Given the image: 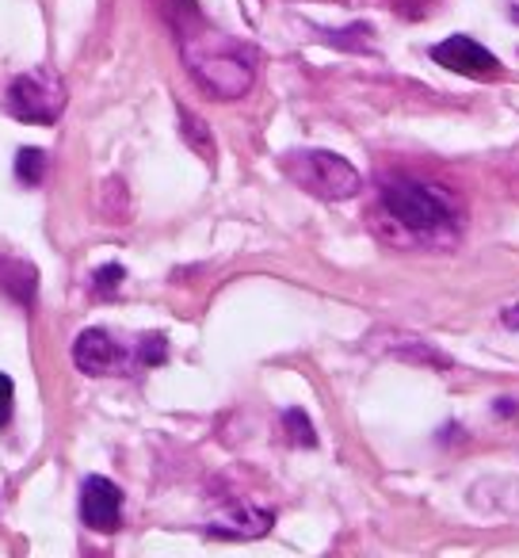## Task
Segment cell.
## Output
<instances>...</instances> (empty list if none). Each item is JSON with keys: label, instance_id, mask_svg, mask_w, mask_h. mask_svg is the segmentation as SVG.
<instances>
[{"label": "cell", "instance_id": "8fae6325", "mask_svg": "<svg viewBox=\"0 0 519 558\" xmlns=\"http://www.w3.org/2000/svg\"><path fill=\"white\" fill-rule=\"evenodd\" d=\"M157 9H161L164 24L176 32V39H187L202 27V12H199V0H157Z\"/></svg>", "mask_w": 519, "mask_h": 558}, {"label": "cell", "instance_id": "9a60e30c", "mask_svg": "<svg viewBox=\"0 0 519 558\" xmlns=\"http://www.w3.org/2000/svg\"><path fill=\"white\" fill-rule=\"evenodd\" d=\"M123 276H126V271L119 268V264H103V268L92 276V279H96V295H103V299L115 295L119 283H123Z\"/></svg>", "mask_w": 519, "mask_h": 558}, {"label": "cell", "instance_id": "7c38bea8", "mask_svg": "<svg viewBox=\"0 0 519 558\" xmlns=\"http://www.w3.org/2000/svg\"><path fill=\"white\" fill-rule=\"evenodd\" d=\"M180 134H184V142L202 157V161H214L218 149H214V138H210V126L202 123L199 116H191L187 108H180Z\"/></svg>", "mask_w": 519, "mask_h": 558}, {"label": "cell", "instance_id": "277c9868", "mask_svg": "<svg viewBox=\"0 0 519 558\" xmlns=\"http://www.w3.org/2000/svg\"><path fill=\"white\" fill-rule=\"evenodd\" d=\"M382 203H386V210L397 222L417 233L440 230V226L447 222V203H443V195L435 192V187L417 184V180H390V184L382 187Z\"/></svg>", "mask_w": 519, "mask_h": 558}, {"label": "cell", "instance_id": "d6986e66", "mask_svg": "<svg viewBox=\"0 0 519 558\" xmlns=\"http://www.w3.org/2000/svg\"><path fill=\"white\" fill-rule=\"evenodd\" d=\"M420 4H424V0H420Z\"/></svg>", "mask_w": 519, "mask_h": 558}, {"label": "cell", "instance_id": "6da1fadb", "mask_svg": "<svg viewBox=\"0 0 519 558\" xmlns=\"http://www.w3.org/2000/svg\"><path fill=\"white\" fill-rule=\"evenodd\" d=\"M180 54H184L195 85L214 100H240L256 81L252 62L237 54L222 35H187V39H180Z\"/></svg>", "mask_w": 519, "mask_h": 558}, {"label": "cell", "instance_id": "5bb4252c", "mask_svg": "<svg viewBox=\"0 0 519 558\" xmlns=\"http://www.w3.org/2000/svg\"><path fill=\"white\" fill-rule=\"evenodd\" d=\"M283 428H287V440L298 448H318V433H313L310 417L302 410H287L283 413Z\"/></svg>", "mask_w": 519, "mask_h": 558}, {"label": "cell", "instance_id": "30bf717a", "mask_svg": "<svg viewBox=\"0 0 519 558\" xmlns=\"http://www.w3.org/2000/svg\"><path fill=\"white\" fill-rule=\"evenodd\" d=\"M0 291L20 306H35L39 295V271L32 260H20V256H0Z\"/></svg>", "mask_w": 519, "mask_h": 558}, {"label": "cell", "instance_id": "7a4b0ae2", "mask_svg": "<svg viewBox=\"0 0 519 558\" xmlns=\"http://www.w3.org/2000/svg\"><path fill=\"white\" fill-rule=\"evenodd\" d=\"M283 172H287L302 192L318 195V199H333V203L351 199V195H359V187H363L359 172L351 169L341 154H329V149H291V154L283 157Z\"/></svg>", "mask_w": 519, "mask_h": 558}, {"label": "cell", "instance_id": "5b68a950", "mask_svg": "<svg viewBox=\"0 0 519 558\" xmlns=\"http://www.w3.org/2000/svg\"><path fill=\"white\" fill-rule=\"evenodd\" d=\"M432 62H440L450 73H462V77H496V70H501L493 50H485L470 35H450V39L435 43Z\"/></svg>", "mask_w": 519, "mask_h": 558}, {"label": "cell", "instance_id": "4fadbf2b", "mask_svg": "<svg viewBox=\"0 0 519 558\" xmlns=\"http://www.w3.org/2000/svg\"><path fill=\"white\" fill-rule=\"evenodd\" d=\"M16 177L24 180L27 187H39L42 177H47V154H42V149H35V146L20 149V154H16Z\"/></svg>", "mask_w": 519, "mask_h": 558}, {"label": "cell", "instance_id": "9c48e42d", "mask_svg": "<svg viewBox=\"0 0 519 558\" xmlns=\"http://www.w3.org/2000/svg\"><path fill=\"white\" fill-rule=\"evenodd\" d=\"M382 352H386V356L405 360V364L435 367V372H447L450 367L447 352H440L435 344L420 341V337H409V333H382Z\"/></svg>", "mask_w": 519, "mask_h": 558}, {"label": "cell", "instance_id": "ac0fdd59", "mask_svg": "<svg viewBox=\"0 0 519 558\" xmlns=\"http://www.w3.org/2000/svg\"><path fill=\"white\" fill-rule=\"evenodd\" d=\"M504 322H508L511 329H519V306H508V311H504Z\"/></svg>", "mask_w": 519, "mask_h": 558}, {"label": "cell", "instance_id": "3957f363", "mask_svg": "<svg viewBox=\"0 0 519 558\" xmlns=\"http://www.w3.org/2000/svg\"><path fill=\"white\" fill-rule=\"evenodd\" d=\"M4 111L20 123L50 126L65 111V85L47 70H32L16 77L4 93Z\"/></svg>", "mask_w": 519, "mask_h": 558}, {"label": "cell", "instance_id": "8992f818", "mask_svg": "<svg viewBox=\"0 0 519 558\" xmlns=\"http://www.w3.org/2000/svg\"><path fill=\"white\" fill-rule=\"evenodd\" d=\"M81 520H85L92 532H115L119 520H123V489L111 478H85L81 486Z\"/></svg>", "mask_w": 519, "mask_h": 558}, {"label": "cell", "instance_id": "52a82bcc", "mask_svg": "<svg viewBox=\"0 0 519 558\" xmlns=\"http://www.w3.org/2000/svg\"><path fill=\"white\" fill-rule=\"evenodd\" d=\"M275 524V517L268 509H260V505H237V509L222 512L218 520H210L207 524V535H218V539H260V535H268Z\"/></svg>", "mask_w": 519, "mask_h": 558}, {"label": "cell", "instance_id": "ba28073f", "mask_svg": "<svg viewBox=\"0 0 519 558\" xmlns=\"http://www.w3.org/2000/svg\"><path fill=\"white\" fill-rule=\"evenodd\" d=\"M73 364L85 375H108L119 364V344L103 329H85L73 341Z\"/></svg>", "mask_w": 519, "mask_h": 558}, {"label": "cell", "instance_id": "e0dca14e", "mask_svg": "<svg viewBox=\"0 0 519 558\" xmlns=\"http://www.w3.org/2000/svg\"><path fill=\"white\" fill-rule=\"evenodd\" d=\"M164 352H169V349H164V337H146V341H141V352H138V356L141 360H146V364H161V360H164Z\"/></svg>", "mask_w": 519, "mask_h": 558}, {"label": "cell", "instance_id": "2e32d148", "mask_svg": "<svg viewBox=\"0 0 519 558\" xmlns=\"http://www.w3.org/2000/svg\"><path fill=\"white\" fill-rule=\"evenodd\" d=\"M12 402H16V390H12V379L0 372V425L12 421Z\"/></svg>", "mask_w": 519, "mask_h": 558}]
</instances>
